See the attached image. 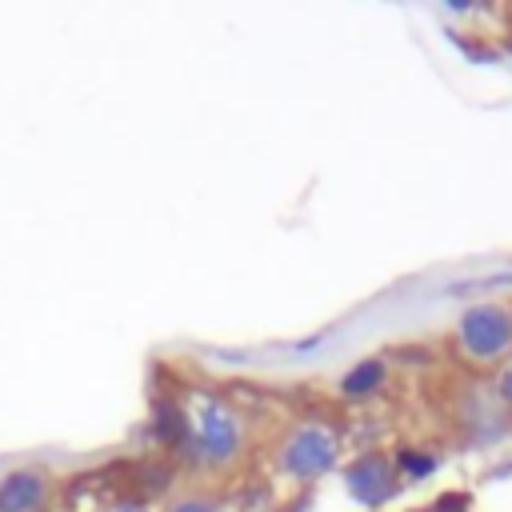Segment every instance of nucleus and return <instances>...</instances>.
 Wrapping results in <instances>:
<instances>
[{"label":"nucleus","mask_w":512,"mask_h":512,"mask_svg":"<svg viewBox=\"0 0 512 512\" xmlns=\"http://www.w3.org/2000/svg\"><path fill=\"white\" fill-rule=\"evenodd\" d=\"M244 456V416L220 400V396H208L196 416H192V436L188 444L176 452L180 464L188 468H208V472H224L232 468L236 460Z\"/></svg>","instance_id":"f257e3e1"},{"label":"nucleus","mask_w":512,"mask_h":512,"mask_svg":"<svg viewBox=\"0 0 512 512\" xmlns=\"http://www.w3.org/2000/svg\"><path fill=\"white\" fill-rule=\"evenodd\" d=\"M336 468H340V436L324 420H304L288 428L276 444V472L284 480L312 488V480H324Z\"/></svg>","instance_id":"f03ea898"},{"label":"nucleus","mask_w":512,"mask_h":512,"mask_svg":"<svg viewBox=\"0 0 512 512\" xmlns=\"http://www.w3.org/2000/svg\"><path fill=\"white\" fill-rule=\"evenodd\" d=\"M456 348L472 364H500L512 356V304L476 300L456 316Z\"/></svg>","instance_id":"7ed1b4c3"},{"label":"nucleus","mask_w":512,"mask_h":512,"mask_svg":"<svg viewBox=\"0 0 512 512\" xmlns=\"http://www.w3.org/2000/svg\"><path fill=\"white\" fill-rule=\"evenodd\" d=\"M340 480H344V492L352 504H360L364 512H384L408 484L400 480L396 464H392V452L384 448H364L356 452L348 464H340Z\"/></svg>","instance_id":"20e7f679"},{"label":"nucleus","mask_w":512,"mask_h":512,"mask_svg":"<svg viewBox=\"0 0 512 512\" xmlns=\"http://www.w3.org/2000/svg\"><path fill=\"white\" fill-rule=\"evenodd\" d=\"M52 496V480L40 468H12L0 480V512H40Z\"/></svg>","instance_id":"39448f33"},{"label":"nucleus","mask_w":512,"mask_h":512,"mask_svg":"<svg viewBox=\"0 0 512 512\" xmlns=\"http://www.w3.org/2000/svg\"><path fill=\"white\" fill-rule=\"evenodd\" d=\"M508 416H512V412L496 400V392H492V396L468 392V400H464V408H460V428L468 432L472 444H492V440H500V436L508 432Z\"/></svg>","instance_id":"423d86ee"},{"label":"nucleus","mask_w":512,"mask_h":512,"mask_svg":"<svg viewBox=\"0 0 512 512\" xmlns=\"http://www.w3.org/2000/svg\"><path fill=\"white\" fill-rule=\"evenodd\" d=\"M148 436L164 448V452H180L192 436V416L188 408L176 400V396H156L152 408H148Z\"/></svg>","instance_id":"0eeeda50"},{"label":"nucleus","mask_w":512,"mask_h":512,"mask_svg":"<svg viewBox=\"0 0 512 512\" xmlns=\"http://www.w3.org/2000/svg\"><path fill=\"white\" fill-rule=\"evenodd\" d=\"M384 384H388V360H384V352H376V356H360L340 376L336 388L344 400H372L376 392H384Z\"/></svg>","instance_id":"6e6552de"},{"label":"nucleus","mask_w":512,"mask_h":512,"mask_svg":"<svg viewBox=\"0 0 512 512\" xmlns=\"http://www.w3.org/2000/svg\"><path fill=\"white\" fill-rule=\"evenodd\" d=\"M392 464H396L404 484H424V480H432L440 472L444 460H440V452H432L424 444H396L392 448Z\"/></svg>","instance_id":"1a4fd4ad"},{"label":"nucleus","mask_w":512,"mask_h":512,"mask_svg":"<svg viewBox=\"0 0 512 512\" xmlns=\"http://www.w3.org/2000/svg\"><path fill=\"white\" fill-rule=\"evenodd\" d=\"M164 512H220V500H212L204 492H188V496H176Z\"/></svg>","instance_id":"9d476101"},{"label":"nucleus","mask_w":512,"mask_h":512,"mask_svg":"<svg viewBox=\"0 0 512 512\" xmlns=\"http://www.w3.org/2000/svg\"><path fill=\"white\" fill-rule=\"evenodd\" d=\"M428 512H472V496H468L464 488H448V492H440V496L432 500Z\"/></svg>","instance_id":"9b49d317"},{"label":"nucleus","mask_w":512,"mask_h":512,"mask_svg":"<svg viewBox=\"0 0 512 512\" xmlns=\"http://www.w3.org/2000/svg\"><path fill=\"white\" fill-rule=\"evenodd\" d=\"M492 392H496V400L512 412V360H504L500 364V372H496V384H492Z\"/></svg>","instance_id":"f8f14e48"},{"label":"nucleus","mask_w":512,"mask_h":512,"mask_svg":"<svg viewBox=\"0 0 512 512\" xmlns=\"http://www.w3.org/2000/svg\"><path fill=\"white\" fill-rule=\"evenodd\" d=\"M104 512H152V508H148V500H144V496H120V500H116V504H108Z\"/></svg>","instance_id":"ddd939ff"},{"label":"nucleus","mask_w":512,"mask_h":512,"mask_svg":"<svg viewBox=\"0 0 512 512\" xmlns=\"http://www.w3.org/2000/svg\"><path fill=\"white\" fill-rule=\"evenodd\" d=\"M308 508H312V492H308V488H304V492H300V496H296V500H292V504H284V508H280V512H308Z\"/></svg>","instance_id":"4468645a"}]
</instances>
